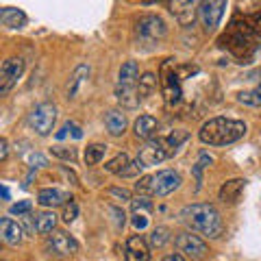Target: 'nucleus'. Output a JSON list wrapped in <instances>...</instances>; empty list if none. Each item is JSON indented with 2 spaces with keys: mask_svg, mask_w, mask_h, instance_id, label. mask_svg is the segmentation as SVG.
I'll use <instances>...</instances> for the list:
<instances>
[{
  "mask_svg": "<svg viewBox=\"0 0 261 261\" xmlns=\"http://www.w3.org/2000/svg\"><path fill=\"white\" fill-rule=\"evenodd\" d=\"M185 140H187V130L181 128V130H174V133H170V135H168V140H166V144L170 146V148H174V150H176Z\"/></svg>",
  "mask_w": 261,
  "mask_h": 261,
  "instance_id": "nucleus-32",
  "label": "nucleus"
},
{
  "mask_svg": "<svg viewBox=\"0 0 261 261\" xmlns=\"http://www.w3.org/2000/svg\"><path fill=\"white\" fill-rule=\"evenodd\" d=\"M176 248L178 252H183L185 257H190L192 261H202L209 255V246L202 242L198 235H192V233H181L176 238Z\"/></svg>",
  "mask_w": 261,
  "mask_h": 261,
  "instance_id": "nucleus-10",
  "label": "nucleus"
},
{
  "mask_svg": "<svg viewBox=\"0 0 261 261\" xmlns=\"http://www.w3.org/2000/svg\"><path fill=\"white\" fill-rule=\"evenodd\" d=\"M89 72H92V68H89V65H85V63L76 65V70L72 72L70 83H68V98H76L81 85H83L85 81L89 79Z\"/></svg>",
  "mask_w": 261,
  "mask_h": 261,
  "instance_id": "nucleus-20",
  "label": "nucleus"
},
{
  "mask_svg": "<svg viewBox=\"0 0 261 261\" xmlns=\"http://www.w3.org/2000/svg\"><path fill=\"white\" fill-rule=\"evenodd\" d=\"M7 154H9V142L3 137V140H0V161H5Z\"/></svg>",
  "mask_w": 261,
  "mask_h": 261,
  "instance_id": "nucleus-40",
  "label": "nucleus"
},
{
  "mask_svg": "<svg viewBox=\"0 0 261 261\" xmlns=\"http://www.w3.org/2000/svg\"><path fill=\"white\" fill-rule=\"evenodd\" d=\"M226 3L228 0H200V7H198V15H200V22H202V29L207 33L216 31L222 22V15L226 9Z\"/></svg>",
  "mask_w": 261,
  "mask_h": 261,
  "instance_id": "nucleus-6",
  "label": "nucleus"
},
{
  "mask_svg": "<svg viewBox=\"0 0 261 261\" xmlns=\"http://www.w3.org/2000/svg\"><path fill=\"white\" fill-rule=\"evenodd\" d=\"M116 98L124 109H137V105L142 100L137 87H122V85H116Z\"/></svg>",
  "mask_w": 261,
  "mask_h": 261,
  "instance_id": "nucleus-21",
  "label": "nucleus"
},
{
  "mask_svg": "<svg viewBox=\"0 0 261 261\" xmlns=\"http://www.w3.org/2000/svg\"><path fill=\"white\" fill-rule=\"evenodd\" d=\"M0 22H3V27H7V29H22L24 24H27V13L15 9V7H5V9L0 11Z\"/></svg>",
  "mask_w": 261,
  "mask_h": 261,
  "instance_id": "nucleus-19",
  "label": "nucleus"
},
{
  "mask_svg": "<svg viewBox=\"0 0 261 261\" xmlns=\"http://www.w3.org/2000/svg\"><path fill=\"white\" fill-rule=\"evenodd\" d=\"M27 161H29V166H31V168H42V166H46V157H42L39 152H31V154H27Z\"/></svg>",
  "mask_w": 261,
  "mask_h": 261,
  "instance_id": "nucleus-36",
  "label": "nucleus"
},
{
  "mask_svg": "<svg viewBox=\"0 0 261 261\" xmlns=\"http://www.w3.org/2000/svg\"><path fill=\"white\" fill-rule=\"evenodd\" d=\"M181 222L194 233H200L209 240H216L224 231V222L220 211L209 205V202H194V205L183 207V211L178 214Z\"/></svg>",
  "mask_w": 261,
  "mask_h": 261,
  "instance_id": "nucleus-2",
  "label": "nucleus"
},
{
  "mask_svg": "<svg viewBox=\"0 0 261 261\" xmlns=\"http://www.w3.org/2000/svg\"><path fill=\"white\" fill-rule=\"evenodd\" d=\"M144 3L146 5H152V3H163V0H144ZM168 3H170V0H168Z\"/></svg>",
  "mask_w": 261,
  "mask_h": 261,
  "instance_id": "nucleus-44",
  "label": "nucleus"
},
{
  "mask_svg": "<svg viewBox=\"0 0 261 261\" xmlns=\"http://www.w3.org/2000/svg\"><path fill=\"white\" fill-rule=\"evenodd\" d=\"M181 187V174L176 170H161L150 176V194L152 196H168Z\"/></svg>",
  "mask_w": 261,
  "mask_h": 261,
  "instance_id": "nucleus-11",
  "label": "nucleus"
},
{
  "mask_svg": "<svg viewBox=\"0 0 261 261\" xmlns=\"http://www.w3.org/2000/svg\"><path fill=\"white\" fill-rule=\"evenodd\" d=\"M68 200H72L68 194L61 192V190H57V187H46V190H39L37 194V202L42 207H59V205H65Z\"/></svg>",
  "mask_w": 261,
  "mask_h": 261,
  "instance_id": "nucleus-17",
  "label": "nucleus"
},
{
  "mask_svg": "<svg viewBox=\"0 0 261 261\" xmlns=\"http://www.w3.org/2000/svg\"><path fill=\"white\" fill-rule=\"evenodd\" d=\"M130 222H133V226L137 228V231H144V228L148 226V218H146V214H135Z\"/></svg>",
  "mask_w": 261,
  "mask_h": 261,
  "instance_id": "nucleus-37",
  "label": "nucleus"
},
{
  "mask_svg": "<svg viewBox=\"0 0 261 261\" xmlns=\"http://www.w3.org/2000/svg\"><path fill=\"white\" fill-rule=\"evenodd\" d=\"M238 100L242 105H248V107H261V85H257L255 89H246V92L238 94Z\"/></svg>",
  "mask_w": 261,
  "mask_h": 261,
  "instance_id": "nucleus-28",
  "label": "nucleus"
},
{
  "mask_svg": "<svg viewBox=\"0 0 261 261\" xmlns=\"http://www.w3.org/2000/svg\"><path fill=\"white\" fill-rule=\"evenodd\" d=\"M124 259L126 261H150V248L144 242L142 235H130L124 246Z\"/></svg>",
  "mask_w": 261,
  "mask_h": 261,
  "instance_id": "nucleus-14",
  "label": "nucleus"
},
{
  "mask_svg": "<svg viewBox=\"0 0 261 261\" xmlns=\"http://www.w3.org/2000/svg\"><path fill=\"white\" fill-rule=\"evenodd\" d=\"M244 187H246V178H231V181H226L222 187H220L218 196L224 205H235V202L240 200Z\"/></svg>",
  "mask_w": 261,
  "mask_h": 261,
  "instance_id": "nucleus-16",
  "label": "nucleus"
},
{
  "mask_svg": "<svg viewBox=\"0 0 261 261\" xmlns=\"http://www.w3.org/2000/svg\"><path fill=\"white\" fill-rule=\"evenodd\" d=\"M109 194H111V196H118L120 200H133V198H130V194H128L126 190H109Z\"/></svg>",
  "mask_w": 261,
  "mask_h": 261,
  "instance_id": "nucleus-41",
  "label": "nucleus"
},
{
  "mask_svg": "<svg viewBox=\"0 0 261 261\" xmlns=\"http://www.w3.org/2000/svg\"><path fill=\"white\" fill-rule=\"evenodd\" d=\"M105 126H107V130L113 137H120L126 130V116L120 111H107V116H105Z\"/></svg>",
  "mask_w": 261,
  "mask_h": 261,
  "instance_id": "nucleus-23",
  "label": "nucleus"
},
{
  "mask_svg": "<svg viewBox=\"0 0 261 261\" xmlns=\"http://www.w3.org/2000/svg\"><path fill=\"white\" fill-rule=\"evenodd\" d=\"M50 152L55 154V157L65 159V161H74V159H76V152H74V148H63V146H53Z\"/></svg>",
  "mask_w": 261,
  "mask_h": 261,
  "instance_id": "nucleus-34",
  "label": "nucleus"
},
{
  "mask_svg": "<svg viewBox=\"0 0 261 261\" xmlns=\"http://www.w3.org/2000/svg\"><path fill=\"white\" fill-rule=\"evenodd\" d=\"M76 216H79V205H76L74 200H70L68 205L63 207V216H61V220H63L65 224H70V222H74V220H76Z\"/></svg>",
  "mask_w": 261,
  "mask_h": 261,
  "instance_id": "nucleus-31",
  "label": "nucleus"
},
{
  "mask_svg": "<svg viewBox=\"0 0 261 261\" xmlns=\"http://www.w3.org/2000/svg\"><path fill=\"white\" fill-rule=\"evenodd\" d=\"M46 250L50 252V255L63 259V257L74 255V252L79 250V242L65 231H53L46 240Z\"/></svg>",
  "mask_w": 261,
  "mask_h": 261,
  "instance_id": "nucleus-8",
  "label": "nucleus"
},
{
  "mask_svg": "<svg viewBox=\"0 0 261 261\" xmlns=\"http://www.w3.org/2000/svg\"><path fill=\"white\" fill-rule=\"evenodd\" d=\"M33 226H35V231L42 233V235L53 233L55 226H57V216L53 211H39V214H35V218H33Z\"/></svg>",
  "mask_w": 261,
  "mask_h": 261,
  "instance_id": "nucleus-24",
  "label": "nucleus"
},
{
  "mask_svg": "<svg viewBox=\"0 0 261 261\" xmlns=\"http://www.w3.org/2000/svg\"><path fill=\"white\" fill-rule=\"evenodd\" d=\"M135 190H137V194H146L148 192L150 194V176H144V178H140V181H137V185H135Z\"/></svg>",
  "mask_w": 261,
  "mask_h": 261,
  "instance_id": "nucleus-38",
  "label": "nucleus"
},
{
  "mask_svg": "<svg viewBox=\"0 0 261 261\" xmlns=\"http://www.w3.org/2000/svg\"><path fill=\"white\" fill-rule=\"evenodd\" d=\"M55 122H57V107L53 102H42V105H37L35 109H33L29 113V118H27V124L35 130L37 135H50L53 133V128H55Z\"/></svg>",
  "mask_w": 261,
  "mask_h": 261,
  "instance_id": "nucleus-5",
  "label": "nucleus"
},
{
  "mask_svg": "<svg viewBox=\"0 0 261 261\" xmlns=\"http://www.w3.org/2000/svg\"><path fill=\"white\" fill-rule=\"evenodd\" d=\"M161 85H163V96H166L168 105H176L181 100V83H178L172 59H166L161 65Z\"/></svg>",
  "mask_w": 261,
  "mask_h": 261,
  "instance_id": "nucleus-7",
  "label": "nucleus"
},
{
  "mask_svg": "<svg viewBox=\"0 0 261 261\" xmlns=\"http://www.w3.org/2000/svg\"><path fill=\"white\" fill-rule=\"evenodd\" d=\"M33 209V205H31V200H22V202H15V205H11V214L13 216H22V214H29V211Z\"/></svg>",
  "mask_w": 261,
  "mask_h": 261,
  "instance_id": "nucleus-35",
  "label": "nucleus"
},
{
  "mask_svg": "<svg viewBox=\"0 0 261 261\" xmlns=\"http://www.w3.org/2000/svg\"><path fill=\"white\" fill-rule=\"evenodd\" d=\"M166 33H168L166 22L154 13H144L135 22V37L142 44H157L159 39L166 37Z\"/></svg>",
  "mask_w": 261,
  "mask_h": 261,
  "instance_id": "nucleus-4",
  "label": "nucleus"
},
{
  "mask_svg": "<svg viewBox=\"0 0 261 261\" xmlns=\"http://www.w3.org/2000/svg\"><path fill=\"white\" fill-rule=\"evenodd\" d=\"M107 152V144H89L85 148V163L87 166H98L105 159Z\"/></svg>",
  "mask_w": 261,
  "mask_h": 261,
  "instance_id": "nucleus-25",
  "label": "nucleus"
},
{
  "mask_svg": "<svg viewBox=\"0 0 261 261\" xmlns=\"http://www.w3.org/2000/svg\"><path fill=\"white\" fill-rule=\"evenodd\" d=\"M261 29V13L255 15H235L228 24V29L218 44L231 50L240 59H248L257 48V35Z\"/></svg>",
  "mask_w": 261,
  "mask_h": 261,
  "instance_id": "nucleus-1",
  "label": "nucleus"
},
{
  "mask_svg": "<svg viewBox=\"0 0 261 261\" xmlns=\"http://www.w3.org/2000/svg\"><path fill=\"white\" fill-rule=\"evenodd\" d=\"M198 7H200V0H170L168 3L170 13L174 15L181 27H190V24H194L196 13H198Z\"/></svg>",
  "mask_w": 261,
  "mask_h": 261,
  "instance_id": "nucleus-12",
  "label": "nucleus"
},
{
  "mask_svg": "<svg viewBox=\"0 0 261 261\" xmlns=\"http://www.w3.org/2000/svg\"><path fill=\"white\" fill-rule=\"evenodd\" d=\"M0 235H3V242L9 244V246H18V244H22V240H24L22 226L11 218L0 220Z\"/></svg>",
  "mask_w": 261,
  "mask_h": 261,
  "instance_id": "nucleus-15",
  "label": "nucleus"
},
{
  "mask_svg": "<svg viewBox=\"0 0 261 261\" xmlns=\"http://www.w3.org/2000/svg\"><path fill=\"white\" fill-rule=\"evenodd\" d=\"M246 135V124L235 118H211L200 126L198 137L207 146H228Z\"/></svg>",
  "mask_w": 261,
  "mask_h": 261,
  "instance_id": "nucleus-3",
  "label": "nucleus"
},
{
  "mask_svg": "<svg viewBox=\"0 0 261 261\" xmlns=\"http://www.w3.org/2000/svg\"><path fill=\"white\" fill-rule=\"evenodd\" d=\"M133 130H135L137 140H150V137L154 135V130H157V120H154L152 116H140L135 120Z\"/></svg>",
  "mask_w": 261,
  "mask_h": 261,
  "instance_id": "nucleus-22",
  "label": "nucleus"
},
{
  "mask_svg": "<svg viewBox=\"0 0 261 261\" xmlns=\"http://www.w3.org/2000/svg\"><path fill=\"white\" fill-rule=\"evenodd\" d=\"M154 87H157V79H154L152 72H146V74L140 76V83H137V92H140V98H148Z\"/></svg>",
  "mask_w": 261,
  "mask_h": 261,
  "instance_id": "nucleus-27",
  "label": "nucleus"
},
{
  "mask_svg": "<svg viewBox=\"0 0 261 261\" xmlns=\"http://www.w3.org/2000/svg\"><path fill=\"white\" fill-rule=\"evenodd\" d=\"M3 198H5V200H9V190H7L5 185H3Z\"/></svg>",
  "mask_w": 261,
  "mask_h": 261,
  "instance_id": "nucleus-43",
  "label": "nucleus"
},
{
  "mask_svg": "<svg viewBox=\"0 0 261 261\" xmlns=\"http://www.w3.org/2000/svg\"><path fill=\"white\" fill-rule=\"evenodd\" d=\"M168 150L163 148V144L159 140H146V144L142 146L140 154H137V159L142 161L144 168H150V166H157L161 163L163 159H168Z\"/></svg>",
  "mask_w": 261,
  "mask_h": 261,
  "instance_id": "nucleus-13",
  "label": "nucleus"
},
{
  "mask_svg": "<svg viewBox=\"0 0 261 261\" xmlns=\"http://www.w3.org/2000/svg\"><path fill=\"white\" fill-rule=\"evenodd\" d=\"M137 83H140V65H137L135 61H126L120 68L118 85H122V87H137Z\"/></svg>",
  "mask_w": 261,
  "mask_h": 261,
  "instance_id": "nucleus-18",
  "label": "nucleus"
},
{
  "mask_svg": "<svg viewBox=\"0 0 261 261\" xmlns=\"http://www.w3.org/2000/svg\"><path fill=\"white\" fill-rule=\"evenodd\" d=\"M130 166V159H128V154L126 152H120L118 157H113L107 166H105V170H107V172H111V174H120L122 176V172H124V170Z\"/></svg>",
  "mask_w": 261,
  "mask_h": 261,
  "instance_id": "nucleus-26",
  "label": "nucleus"
},
{
  "mask_svg": "<svg viewBox=\"0 0 261 261\" xmlns=\"http://www.w3.org/2000/svg\"><path fill=\"white\" fill-rule=\"evenodd\" d=\"M68 133H72V137H74V140H81V137H83V130H81V126H76L74 122H68V124H65L59 133H57V137H59V140H63L65 135Z\"/></svg>",
  "mask_w": 261,
  "mask_h": 261,
  "instance_id": "nucleus-33",
  "label": "nucleus"
},
{
  "mask_svg": "<svg viewBox=\"0 0 261 261\" xmlns=\"http://www.w3.org/2000/svg\"><path fill=\"white\" fill-rule=\"evenodd\" d=\"M109 211H111V214H113V216H116V222H118V228H122V226H124V211H122V209H118V207H111Z\"/></svg>",
  "mask_w": 261,
  "mask_h": 261,
  "instance_id": "nucleus-39",
  "label": "nucleus"
},
{
  "mask_svg": "<svg viewBox=\"0 0 261 261\" xmlns=\"http://www.w3.org/2000/svg\"><path fill=\"white\" fill-rule=\"evenodd\" d=\"M163 261H185V257L181 255V252H172V255H166V257H163Z\"/></svg>",
  "mask_w": 261,
  "mask_h": 261,
  "instance_id": "nucleus-42",
  "label": "nucleus"
},
{
  "mask_svg": "<svg viewBox=\"0 0 261 261\" xmlns=\"http://www.w3.org/2000/svg\"><path fill=\"white\" fill-rule=\"evenodd\" d=\"M168 242H170V231H168L166 226H157L150 233V246L152 248H163Z\"/></svg>",
  "mask_w": 261,
  "mask_h": 261,
  "instance_id": "nucleus-29",
  "label": "nucleus"
},
{
  "mask_svg": "<svg viewBox=\"0 0 261 261\" xmlns=\"http://www.w3.org/2000/svg\"><path fill=\"white\" fill-rule=\"evenodd\" d=\"M22 74H24L22 57H9V59H5L3 68H0V94H9Z\"/></svg>",
  "mask_w": 261,
  "mask_h": 261,
  "instance_id": "nucleus-9",
  "label": "nucleus"
},
{
  "mask_svg": "<svg viewBox=\"0 0 261 261\" xmlns=\"http://www.w3.org/2000/svg\"><path fill=\"white\" fill-rule=\"evenodd\" d=\"M130 209H133V214H150L152 211V200L148 196H137V198L130 200Z\"/></svg>",
  "mask_w": 261,
  "mask_h": 261,
  "instance_id": "nucleus-30",
  "label": "nucleus"
}]
</instances>
